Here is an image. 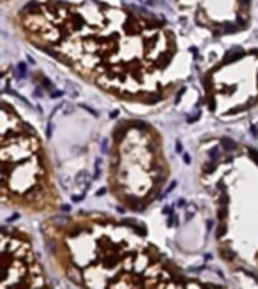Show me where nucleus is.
<instances>
[{
    "instance_id": "f257e3e1",
    "label": "nucleus",
    "mask_w": 258,
    "mask_h": 289,
    "mask_svg": "<svg viewBox=\"0 0 258 289\" xmlns=\"http://www.w3.org/2000/svg\"><path fill=\"white\" fill-rule=\"evenodd\" d=\"M14 23L36 50L122 101L160 103L189 76V57L174 30L125 6L33 0Z\"/></svg>"
},
{
    "instance_id": "f03ea898",
    "label": "nucleus",
    "mask_w": 258,
    "mask_h": 289,
    "mask_svg": "<svg viewBox=\"0 0 258 289\" xmlns=\"http://www.w3.org/2000/svg\"><path fill=\"white\" fill-rule=\"evenodd\" d=\"M44 227L60 273L79 286H183V274L133 227L106 214H77Z\"/></svg>"
},
{
    "instance_id": "7ed1b4c3",
    "label": "nucleus",
    "mask_w": 258,
    "mask_h": 289,
    "mask_svg": "<svg viewBox=\"0 0 258 289\" xmlns=\"http://www.w3.org/2000/svg\"><path fill=\"white\" fill-rule=\"evenodd\" d=\"M2 113L3 205L29 214L56 212L60 197L41 137L6 100Z\"/></svg>"
},
{
    "instance_id": "20e7f679",
    "label": "nucleus",
    "mask_w": 258,
    "mask_h": 289,
    "mask_svg": "<svg viewBox=\"0 0 258 289\" xmlns=\"http://www.w3.org/2000/svg\"><path fill=\"white\" fill-rule=\"evenodd\" d=\"M171 167L158 133L150 125L118 127L110 151L109 185L112 194L131 211H142L168 182Z\"/></svg>"
},
{
    "instance_id": "39448f33",
    "label": "nucleus",
    "mask_w": 258,
    "mask_h": 289,
    "mask_svg": "<svg viewBox=\"0 0 258 289\" xmlns=\"http://www.w3.org/2000/svg\"><path fill=\"white\" fill-rule=\"evenodd\" d=\"M210 109L219 114L249 110L258 103V56L251 51L210 71L207 84Z\"/></svg>"
},
{
    "instance_id": "423d86ee",
    "label": "nucleus",
    "mask_w": 258,
    "mask_h": 289,
    "mask_svg": "<svg viewBox=\"0 0 258 289\" xmlns=\"http://www.w3.org/2000/svg\"><path fill=\"white\" fill-rule=\"evenodd\" d=\"M2 288L8 286H45L44 270L32 247V239L27 232L18 227L2 232Z\"/></svg>"
}]
</instances>
